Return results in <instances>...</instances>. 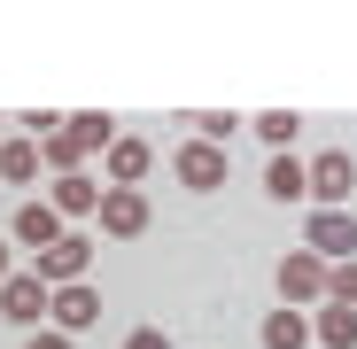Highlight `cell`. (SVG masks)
I'll return each instance as SVG.
<instances>
[{
	"instance_id": "3957f363",
	"label": "cell",
	"mask_w": 357,
	"mask_h": 349,
	"mask_svg": "<svg viewBox=\"0 0 357 349\" xmlns=\"http://www.w3.org/2000/svg\"><path fill=\"white\" fill-rule=\"evenodd\" d=\"M148 225H155V210H148L140 187H109L101 194V233H109V241H140Z\"/></svg>"
},
{
	"instance_id": "8992f818",
	"label": "cell",
	"mask_w": 357,
	"mask_h": 349,
	"mask_svg": "<svg viewBox=\"0 0 357 349\" xmlns=\"http://www.w3.org/2000/svg\"><path fill=\"white\" fill-rule=\"evenodd\" d=\"M349 187H357L349 148H326V155L311 163V210H342V202H349Z\"/></svg>"
},
{
	"instance_id": "44dd1931",
	"label": "cell",
	"mask_w": 357,
	"mask_h": 349,
	"mask_svg": "<svg viewBox=\"0 0 357 349\" xmlns=\"http://www.w3.org/2000/svg\"><path fill=\"white\" fill-rule=\"evenodd\" d=\"M24 349H70V334H54V326H39V334H31Z\"/></svg>"
},
{
	"instance_id": "277c9868",
	"label": "cell",
	"mask_w": 357,
	"mask_h": 349,
	"mask_svg": "<svg viewBox=\"0 0 357 349\" xmlns=\"http://www.w3.org/2000/svg\"><path fill=\"white\" fill-rule=\"evenodd\" d=\"M47 311H54V287L39 272H16L8 287H0V318L8 326H47Z\"/></svg>"
},
{
	"instance_id": "ffe728a7",
	"label": "cell",
	"mask_w": 357,
	"mask_h": 349,
	"mask_svg": "<svg viewBox=\"0 0 357 349\" xmlns=\"http://www.w3.org/2000/svg\"><path fill=\"white\" fill-rule=\"evenodd\" d=\"M125 349H171V334H163V326H132V334H125Z\"/></svg>"
},
{
	"instance_id": "9c48e42d",
	"label": "cell",
	"mask_w": 357,
	"mask_h": 349,
	"mask_svg": "<svg viewBox=\"0 0 357 349\" xmlns=\"http://www.w3.org/2000/svg\"><path fill=\"white\" fill-rule=\"evenodd\" d=\"M93 318H101V295H93L86 279H78V287H54V311H47L54 334H78V326H93Z\"/></svg>"
},
{
	"instance_id": "8fae6325",
	"label": "cell",
	"mask_w": 357,
	"mask_h": 349,
	"mask_svg": "<svg viewBox=\"0 0 357 349\" xmlns=\"http://www.w3.org/2000/svg\"><path fill=\"white\" fill-rule=\"evenodd\" d=\"M54 217H101V187L86 179V171H70V179H54Z\"/></svg>"
},
{
	"instance_id": "52a82bcc",
	"label": "cell",
	"mask_w": 357,
	"mask_h": 349,
	"mask_svg": "<svg viewBox=\"0 0 357 349\" xmlns=\"http://www.w3.org/2000/svg\"><path fill=\"white\" fill-rule=\"evenodd\" d=\"M171 171H178V187H187V194H218V187H225V148H210V140H187Z\"/></svg>"
},
{
	"instance_id": "7c38bea8",
	"label": "cell",
	"mask_w": 357,
	"mask_h": 349,
	"mask_svg": "<svg viewBox=\"0 0 357 349\" xmlns=\"http://www.w3.org/2000/svg\"><path fill=\"white\" fill-rule=\"evenodd\" d=\"M148 163H155L148 140H125V132H116V148H109V187H140V179H148Z\"/></svg>"
},
{
	"instance_id": "7a4b0ae2",
	"label": "cell",
	"mask_w": 357,
	"mask_h": 349,
	"mask_svg": "<svg viewBox=\"0 0 357 349\" xmlns=\"http://www.w3.org/2000/svg\"><path fill=\"white\" fill-rule=\"evenodd\" d=\"M303 249L319 264H357V210H311L303 217Z\"/></svg>"
},
{
	"instance_id": "d6986e66",
	"label": "cell",
	"mask_w": 357,
	"mask_h": 349,
	"mask_svg": "<svg viewBox=\"0 0 357 349\" xmlns=\"http://www.w3.org/2000/svg\"><path fill=\"white\" fill-rule=\"evenodd\" d=\"M326 303H349L357 311V264H326Z\"/></svg>"
},
{
	"instance_id": "7402d4cb",
	"label": "cell",
	"mask_w": 357,
	"mask_h": 349,
	"mask_svg": "<svg viewBox=\"0 0 357 349\" xmlns=\"http://www.w3.org/2000/svg\"><path fill=\"white\" fill-rule=\"evenodd\" d=\"M8 279H16V272H8V241H0V287H8Z\"/></svg>"
},
{
	"instance_id": "e0dca14e",
	"label": "cell",
	"mask_w": 357,
	"mask_h": 349,
	"mask_svg": "<svg viewBox=\"0 0 357 349\" xmlns=\"http://www.w3.org/2000/svg\"><path fill=\"white\" fill-rule=\"evenodd\" d=\"M295 132H303V116H295V109H264V116H257V140H272L280 155H287V140H295Z\"/></svg>"
},
{
	"instance_id": "4fadbf2b",
	"label": "cell",
	"mask_w": 357,
	"mask_h": 349,
	"mask_svg": "<svg viewBox=\"0 0 357 349\" xmlns=\"http://www.w3.org/2000/svg\"><path fill=\"white\" fill-rule=\"evenodd\" d=\"M264 194H272V202H303V194H311V171L295 163V155H272V163H264Z\"/></svg>"
},
{
	"instance_id": "30bf717a",
	"label": "cell",
	"mask_w": 357,
	"mask_h": 349,
	"mask_svg": "<svg viewBox=\"0 0 357 349\" xmlns=\"http://www.w3.org/2000/svg\"><path fill=\"white\" fill-rule=\"evenodd\" d=\"M16 241L31 256H47L54 241H63V217H54V202H16Z\"/></svg>"
},
{
	"instance_id": "9a60e30c",
	"label": "cell",
	"mask_w": 357,
	"mask_h": 349,
	"mask_svg": "<svg viewBox=\"0 0 357 349\" xmlns=\"http://www.w3.org/2000/svg\"><path fill=\"white\" fill-rule=\"evenodd\" d=\"M264 349H311V318L280 303V311L264 318Z\"/></svg>"
},
{
	"instance_id": "2e32d148",
	"label": "cell",
	"mask_w": 357,
	"mask_h": 349,
	"mask_svg": "<svg viewBox=\"0 0 357 349\" xmlns=\"http://www.w3.org/2000/svg\"><path fill=\"white\" fill-rule=\"evenodd\" d=\"M0 179H8V187H31V179H39V140H8V148H0Z\"/></svg>"
},
{
	"instance_id": "6da1fadb",
	"label": "cell",
	"mask_w": 357,
	"mask_h": 349,
	"mask_svg": "<svg viewBox=\"0 0 357 349\" xmlns=\"http://www.w3.org/2000/svg\"><path fill=\"white\" fill-rule=\"evenodd\" d=\"M109 148H116V125H109L101 109L70 116V125L54 132V140H39V155H47L54 171H63V179H70V171H86V155H109Z\"/></svg>"
},
{
	"instance_id": "5b68a950",
	"label": "cell",
	"mask_w": 357,
	"mask_h": 349,
	"mask_svg": "<svg viewBox=\"0 0 357 349\" xmlns=\"http://www.w3.org/2000/svg\"><path fill=\"white\" fill-rule=\"evenodd\" d=\"M280 303H287V311H303V303H326V264H319L311 249L280 256Z\"/></svg>"
},
{
	"instance_id": "5bb4252c",
	"label": "cell",
	"mask_w": 357,
	"mask_h": 349,
	"mask_svg": "<svg viewBox=\"0 0 357 349\" xmlns=\"http://www.w3.org/2000/svg\"><path fill=\"white\" fill-rule=\"evenodd\" d=\"M311 341H326V349H357V311H349V303H319Z\"/></svg>"
},
{
	"instance_id": "ac0fdd59",
	"label": "cell",
	"mask_w": 357,
	"mask_h": 349,
	"mask_svg": "<svg viewBox=\"0 0 357 349\" xmlns=\"http://www.w3.org/2000/svg\"><path fill=\"white\" fill-rule=\"evenodd\" d=\"M195 132H202L210 148H225L233 132H241V116H233V109H202V116H195Z\"/></svg>"
},
{
	"instance_id": "ba28073f",
	"label": "cell",
	"mask_w": 357,
	"mask_h": 349,
	"mask_svg": "<svg viewBox=\"0 0 357 349\" xmlns=\"http://www.w3.org/2000/svg\"><path fill=\"white\" fill-rule=\"evenodd\" d=\"M86 264H93V241H86V233H63V241H54L31 272H39V279H54V287H78V279H86Z\"/></svg>"
}]
</instances>
